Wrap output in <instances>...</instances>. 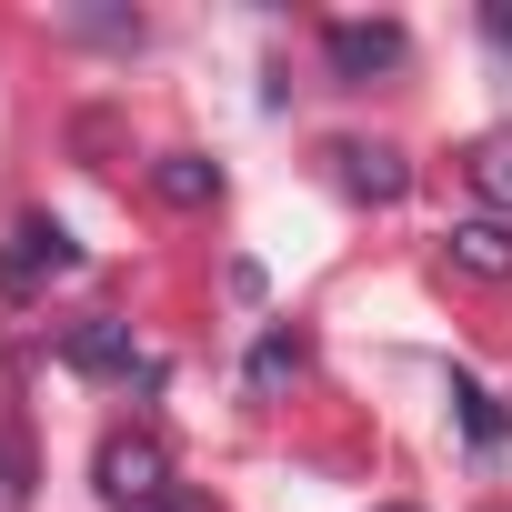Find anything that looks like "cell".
<instances>
[{
	"instance_id": "obj_6",
	"label": "cell",
	"mask_w": 512,
	"mask_h": 512,
	"mask_svg": "<svg viewBox=\"0 0 512 512\" xmlns=\"http://www.w3.org/2000/svg\"><path fill=\"white\" fill-rule=\"evenodd\" d=\"M332 161H342V181H352L362 201H402V191H412V171H402V151H392V141H342Z\"/></svg>"
},
{
	"instance_id": "obj_4",
	"label": "cell",
	"mask_w": 512,
	"mask_h": 512,
	"mask_svg": "<svg viewBox=\"0 0 512 512\" xmlns=\"http://www.w3.org/2000/svg\"><path fill=\"white\" fill-rule=\"evenodd\" d=\"M61 362H71V372H101V382H151V352H141L121 322H81V332L61 342Z\"/></svg>"
},
{
	"instance_id": "obj_1",
	"label": "cell",
	"mask_w": 512,
	"mask_h": 512,
	"mask_svg": "<svg viewBox=\"0 0 512 512\" xmlns=\"http://www.w3.org/2000/svg\"><path fill=\"white\" fill-rule=\"evenodd\" d=\"M91 472H101V502H111V512H161V502H171V492H181V482H171V462H161V442H151V432H111V442H101V462H91Z\"/></svg>"
},
{
	"instance_id": "obj_12",
	"label": "cell",
	"mask_w": 512,
	"mask_h": 512,
	"mask_svg": "<svg viewBox=\"0 0 512 512\" xmlns=\"http://www.w3.org/2000/svg\"><path fill=\"white\" fill-rule=\"evenodd\" d=\"M161 512H211V502H201V492H171V502H161Z\"/></svg>"
},
{
	"instance_id": "obj_9",
	"label": "cell",
	"mask_w": 512,
	"mask_h": 512,
	"mask_svg": "<svg viewBox=\"0 0 512 512\" xmlns=\"http://www.w3.org/2000/svg\"><path fill=\"white\" fill-rule=\"evenodd\" d=\"M31 502V452H21V432L0 422V512H21Z\"/></svg>"
},
{
	"instance_id": "obj_2",
	"label": "cell",
	"mask_w": 512,
	"mask_h": 512,
	"mask_svg": "<svg viewBox=\"0 0 512 512\" xmlns=\"http://www.w3.org/2000/svg\"><path fill=\"white\" fill-rule=\"evenodd\" d=\"M402 51H412V41H402L392 21H332V31H322V61H332L342 81H382V71H402Z\"/></svg>"
},
{
	"instance_id": "obj_8",
	"label": "cell",
	"mask_w": 512,
	"mask_h": 512,
	"mask_svg": "<svg viewBox=\"0 0 512 512\" xmlns=\"http://www.w3.org/2000/svg\"><path fill=\"white\" fill-rule=\"evenodd\" d=\"M472 191H482V201H492V221H502V211H512V131H492V141H482V151H472Z\"/></svg>"
},
{
	"instance_id": "obj_5",
	"label": "cell",
	"mask_w": 512,
	"mask_h": 512,
	"mask_svg": "<svg viewBox=\"0 0 512 512\" xmlns=\"http://www.w3.org/2000/svg\"><path fill=\"white\" fill-rule=\"evenodd\" d=\"M442 251H452V272H472V282H512V221H452L442 231Z\"/></svg>"
},
{
	"instance_id": "obj_3",
	"label": "cell",
	"mask_w": 512,
	"mask_h": 512,
	"mask_svg": "<svg viewBox=\"0 0 512 512\" xmlns=\"http://www.w3.org/2000/svg\"><path fill=\"white\" fill-rule=\"evenodd\" d=\"M71 262H81V251H71V231H61V221H41V211H31L11 241H0V282H11V292H31L41 272H71Z\"/></svg>"
},
{
	"instance_id": "obj_10",
	"label": "cell",
	"mask_w": 512,
	"mask_h": 512,
	"mask_svg": "<svg viewBox=\"0 0 512 512\" xmlns=\"http://www.w3.org/2000/svg\"><path fill=\"white\" fill-rule=\"evenodd\" d=\"M452 402H462V422H472V442H502V402H492L482 382H452Z\"/></svg>"
},
{
	"instance_id": "obj_7",
	"label": "cell",
	"mask_w": 512,
	"mask_h": 512,
	"mask_svg": "<svg viewBox=\"0 0 512 512\" xmlns=\"http://www.w3.org/2000/svg\"><path fill=\"white\" fill-rule=\"evenodd\" d=\"M161 201H181V211H201V201H221V171L201 161V151H161Z\"/></svg>"
},
{
	"instance_id": "obj_11",
	"label": "cell",
	"mask_w": 512,
	"mask_h": 512,
	"mask_svg": "<svg viewBox=\"0 0 512 512\" xmlns=\"http://www.w3.org/2000/svg\"><path fill=\"white\" fill-rule=\"evenodd\" d=\"M292 372H302V342H282V332L251 352V382H292Z\"/></svg>"
}]
</instances>
